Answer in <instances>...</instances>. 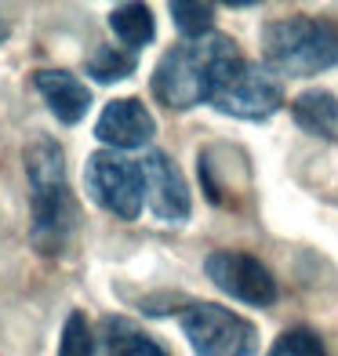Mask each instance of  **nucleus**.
<instances>
[{"label":"nucleus","mask_w":338,"mask_h":356,"mask_svg":"<svg viewBox=\"0 0 338 356\" xmlns=\"http://www.w3.org/2000/svg\"><path fill=\"white\" fill-rule=\"evenodd\" d=\"M244 58L236 51V44L225 33H211L200 40H182L168 47L160 55L150 91L156 102H164L168 109H193L211 102L215 88L222 84V76L230 73L236 62Z\"/></svg>","instance_id":"f257e3e1"},{"label":"nucleus","mask_w":338,"mask_h":356,"mask_svg":"<svg viewBox=\"0 0 338 356\" xmlns=\"http://www.w3.org/2000/svg\"><path fill=\"white\" fill-rule=\"evenodd\" d=\"M29 178V240L40 254H58L77 229V204L66 186V153L51 135H37L22 149Z\"/></svg>","instance_id":"f03ea898"},{"label":"nucleus","mask_w":338,"mask_h":356,"mask_svg":"<svg viewBox=\"0 0 338 356\" xmlns=\"http://www.w3.org/2000/svg\"><path fill=\"white\" fill-rule=\"evenodd\" d=\"M262 66L277 76H316L338 66V26L316 15H287L262 26Z\"/></svg>","instance_id":"7ed1b4c3"},{"label":"nucleus","mask_w":338,"mask_h":356,"mask_svg":"<svg viewBox=\"0 0 338 356\" xmlns=\"http://www.w3.org/2000/svg\"><path fill=\"white\" fill-rule=\"evenodd\" d=\"M193 356H255L259 331L240 313L215 302H193L179 316Z\"/></svg>","instance_id":"20e7f679"},{"label":"nucleus","mask_w":338,"mask_h":356,"mask_svg":"<svg viewBox=\"0 0 338 356\" xmlns=\"http://www.w3.org/2000/svg\"><path fill=\"white\" fill-rule=\"evenodd\" d=\"M84 189L106 215L120 222H135L146 207V186H142L138 160L117 149H99L84 164Z\"/></svg>","instance_id":"39448f33"},{"label":"nucleus","mask_w":338,"mask_h":356,"mask_svg":"<svg viewBox=\"0 0 338 356\" xmlns=\"http://www.w3.org/2000/svg\"><path fill=\"white\" fill-rule=\"evenodd\" d=\"M211 106L222 117L233 120H248V124H262L273 113H280L284 106V84L277 73H269L266 66L240 58L236 66L222 76V84L211 95Z\"/></svg>","instance_id":"423d86ee"},{"label":"nucleus","mask_w":338,"mask_h":356,"mask_svg":"<svg viewBox=\"0 0 338 356\" xmlns=\"http://www.w3.org/2000/svg\"><path fill=\"white\" fill-rule=\"evenodd\" d=\"M204 273L225 298H233L240 305H255V309H269L277 302L280 287L277 277L269 273L266 262H259L248 251H233V248H218L204 258Z\"/></svg>","instance_id":"0eeeda50"},{"label":"nucleus","mask_w":338,"mask_h":356,"mask_svg":"<svg viewBox=\"0 0 338 356\" xmlns=\"http://www.w3.org/2000/svg\"><path fill=\"white\" fill-rule=\"evenodd\" d=\"M142 168V186H146V207L156 222L164 225H182L193 215V197L189 186L179 171V164L164 149H146L138 156Z\"/></svg>","instance_id":"6e6552de"},{"label":"nucleus","mask_w":338,"mask_h":356,"mask_svg":"<svg viewBox=\"0 0 338 356\" xmlns=\"http://www.w3.org/2000/svg\"><path fill=\"white\" fill-rule=\"evenodd\" d=\"M156 135V117L146 109L142 99H113L106 102V109L99 113L95 120V138H99L106 149H117V153H127V149H146Z\"/></svg>","instance_id":"1a4fd4ad"},{"label":"nucleus","mask_w":338,"mask_h":356,"mask_svg":"<svg viewBox=\"0 0 338 356\" xmlns=\"http://www.w3.org/2000/svg\"><path fill=\"white\" fill-rule=\"evenodd\" d=\"M33 88L44 99L47 113H51L58 124H66V127L80 124L88 117V109H91V88L70 70H37Z\"/></svg>","instance_id":"9d476101"},{"label":"nucleus","mask_w":338,"mask_h":356,"mask_svg":"<svg viewBox=\"0 0 338 356\" xmlns=\"http://www.w3.org/2000/svg\"><path fill=\"white\" fill-rule=\"evenodd\" d=\"M291 120L320 142H338V95L309 88L291 99Z\"/></svg>","instance_id":"9b49d317"},{"label":"nucleus","mask_w":338,"mask_h":356,"mask_svg":"<svg viewBox=\"0 0 338 356\" xmlns=\"http://www.w3.org/2000/svg\"><path fill=\"white\" fill-rule=\"evenodd\" d=\"M99 356H168L164 346L127 316H106L99 323Z\"/></svg>","instance_id":"f8f14e48"},{"label":"nucleus","mask_w":338,"mask_h":356,"mask_svg":"<svg viewBox=\"0 0 338 356\" xmlns=\"http://www.w3.org/2000/svg\"><path fill=\"white\" fill-rule=\"evenodd\" d=\"M109 29L113 37L120 40L124 51H142L146 44H153L156 37V22H153V11L150 4H138V0H127V4H117L109 11Z\"/></svg>","instance_id":"ddd939ff"},{"label":"nucleus","mask_w":338,"mask_h":356,"mask_svg":"<svg viewBox=\"0 0 338 356\" xmlns=\"http://www.w3.org/2000/svg\"><path fill=\"white\" fill-rule=\"evenodd\" d=\"M171 11V22L175 29L186 37V40H200V37H211L215 33V8L211 4H200V0H171L168 4Z\"/></svg>","instance_id":"4468645a"},{"label":"nucleus","mask_w":338,"mask_h":356,"mask_svg":"<svg viewBox=\"0 0 338 356\" xmlns=\"http://www.w3.org/2000/svg\"><path fill=\"white\" fill-rule=\"evenodd\" d=\"M138 70V58L131 55V51H124V47L117 44H102L99 51H95L91 58H88V73L99 80V84H113V80H127Z\"/></svg>","instance_id":"2eb2a0df"},{"label":"nucleus","mask_w":338,"mask_h":356,"mask_svg":"<svg viewBox=\"0 0 338 356\" xmlns=\"http://www.w3.org/2000/svg\"><path fill=\"white\" fill-rule=\"evenodd\" d=\"M58 356H99V334L91 331L88 316L73 309L62 323V334H58Z\"/></svg>","instance_id":"dca6fc26"},{"label":"nucleus","mask_w":338,"mask_h":356,"mask_svg":"<svg viewBox=\"0 0 338 356\" xmlns=\"http://www.w3.org/2000/svg\"><path fill=\"white\" fill-rule=\"evenodd\" d=\"M266 356H328V349L313 327H287Z\"/></svg>","instance_id":"f3484780"},{"label":"nucleus","mask_w":338,"mask_h":356,"mask_svg":"<svg viewBox=\"0 0 338 356\" xmlns=\"http://www.w3.org/2000/svg\"><path fill=\"white\" fill-rule=\"evenodd\" d=\"M4 37H8V26H4V22H0V40H4Z\"/></svg>","instance_id":"a211bd4d"}]
</instances>
